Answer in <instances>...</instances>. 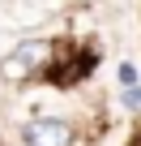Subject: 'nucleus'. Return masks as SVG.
<instances>
[{"label": "nucleus", "mask_w": 141, "mask_h": 146, "mask_svg": "<svg viewBox=\"0 0 141 146\" xmlns=\"http://www.w3.org/2000/svg\"><path fill=\"white\" fill-rule=\"evenodd\" d=\"M22 146H77V129L68 116H30L22 125Z\"/></svg>", "instance_id": "f257e3e1"}, {"label": "nucleus", "mask_w": 141, "mask_h": 146, "mask_svg": "<svg viewBox=\"0 0 141 146\" xmlns=\"http://www.w3.org/2000/svg\"><path fill=\"white\" fill-rule=\"evenodd\" d=\"M0 82L5 86H30V82H39V73H34V64L30 60H22L13 47L0 56Z\"/></svg>", "instance_id": "f03ea898"}, {"label": "nucleus", "mask_w": 141, "mask_h": 146, "mask_svg": "<svg viewBox=\"0 0 141 146\" xmlns=\"http://www.w3.org/2000/svg\"><path fill=\"white\" fill-rule=\"evenodd\" d=\"M115 78H120V90H124V86H141V73H137L132 60H120V64H115Z\"/></svg>", "instance_id": "7ed1b4c3"}, {"label": "nucleus", "mask_w": 141, "mask_h": 146, "mask_svg": "<svg viewBox=\"0 0 141 146\" xmlns=\"http://www.w3.org/2000/svg\"><path fill=\"white\" fill-rule=\"evenodd\" d=\"M120 108L141 112V86H124V90H120Z\"/></svg>", "instance_id": "20e7f679"}, {"label": "nucleus", "mask_w": 141, "mask_h": 146, "mask_svg": "<svg viewBox=\"0 0 141 146\" xmlns=\"http://www.w3.org/2000/svg\"><path fill=\"white\" fill-rule=\"evenodd\" d=\"M81 5H90V0H81Z\"/></svg>", "instance_id": "39448f33"}]
</instances>
